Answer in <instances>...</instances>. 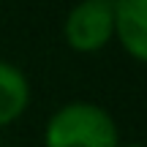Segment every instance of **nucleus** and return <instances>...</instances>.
Wrapping results in <instances>:
<instances>
[{
    "label": "nucleus",
    "instance_id": "f257e3e1",
    "mask_svg": "<svg viewBox=\"0 0 147 147\" xmlns=\"http://www.w3.org/2000/svg\"><path fill=\"white\" fill-rule=\"evenodd\" d=\"M44 147H120V128L95 101H68L49 115Z\"/></svg>",
    "mask_w": 147,
    "mask_h": 147
},
{
    "label": "nucleus",
    "instance_id": "f03ea898",
    "mask_svg": "<svg viewBox=\"0 0 147 147\" xmlns=\"http://www.w3.org/2000/svg\"><path fill=\"white\" fill-rule=\"evenodd\" d=\"M65 44L74 52L93 55L112 41V0H84L63 22Z\"/></svg>",
    "mask_w": 147,
    "mask_h": 147
},
{
    "label": "nucleus",
    "instance_id": "7ed1b4c3",
    "mask_svg": "<svg viewBox=\"0 0 147 147\" xmlns=\"http://www.w3.org/2000/svg\"><path fill=\"white\" fill-rule=\"evenodd\" d=\"M112 38L136 63L147 57V0H112Z\"/></svg>",
    "mask_w": 147,
    "mask_h": 147
},
{
    "label": "nucleus",
    "instance_id": "20e7f679",
    "mask_svg": "<svg viewBox=\"0 0 147 147\" xmlns=\"http://www.w3.org/2000/svg\"><path fill=\"white\" fill-rule=\"evenodd\" d=\"M30 106V82L11 60H0V128L16 123Z\"/></svg>",
    "mask_w": 147,
    "mask_h": 147
},
{
    "label": "nucleus",
    "instance_id": "39448f33",
    "mask_svg": "<svg viewBox=\"0 0 147 147\" xmlns=\"http://www.w3.org/2000/svg\"><path fill=\"white\" fill-rule=\"evenodd\" d=\"M120 147H144V144H139V142H120Z\"/></svg>",
    "mask_w": 147,
    "mask_h": 147
}]
</instances>
